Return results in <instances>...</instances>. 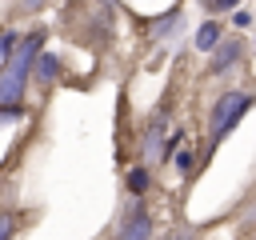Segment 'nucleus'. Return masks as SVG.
Wrapping results in <instances>:
<instances>
[{
    "label": "nucleus",
    "instance_id": "423d86ee",
    "mask_svg": "<svg viewBox=\"0 0 256 240\" xmlns=\"http://www.w3.org/2000/svg\"><path fill=\"white\" fill-rule=\"evenodd\" d=\"M216 44H220V24H200V32H196V48L200 52H216Z\"/></svg>",
    "mask_w": 256,
    "mask_h": 240
},
{
    "label": "nucleus",
    "instance_id": "f03ea898",
    "mask_svg": "<svg viewBox=\"0 0 256 240\" xmlns=\"http://www.w3.org/2000/svg\"><path fill=\"white\" fill-rule=\"evenodd\" d=\"M252 108V96L248 92H224L220 100H216V108H212V120H208V140L212 144H220L236 124H240V116Z\"/></svg>",
    "mask_w": 256,
    "mask_h": 240
},
{
    "label": "nucleus",
    "instance_id": "1a4fd4ad",
    "mask_svg": "<svg viewBox=\"0 0 256 240\" xmlns=\"http://www.w3.org/2000/svg\"><path fill=\"white\" fill-rule=\"evenodd\" d=\"M16 44H20V40H16V32H8V28H4V32H0V56L8 60V56L16 52Z\"/></svg>",
    "mask_w": 256,
    "mask_h": 240
},
{
    "label": "nucleus",
    "instance_id": "0eeeda50",
    "mask_svg": "<svg viewBox=\"0 0 256 240\" xmlns=\"http://www.w3.org/2000/svg\"><path fill=\"white\" fill-rule=\"evenodd\" d=\"M36 76L48 84V80H56L60 76V60L56 56H36Z\"/></svg>",
    "mask_w": 256,
    "mask_h": 240
},
{
    "label": "nucleus",
    "instance_id": "6e6552de",
    "mask_svg": "<svg viewBox=\"0 0 256 240\" xmlns=\"http://www.w3.org/2000/svg\"><path fill=\"white\" fill-rule=\"evenodd\" d=\"M128 188H132V192H144V188H148V172H144V168H132V172H128Z\"/></svg>",
    "mask_w": 256,
    "mask_h": 240
},
{
    "label": "nucleus",
    "instance_id": "f8f14e48",
    "mask_svg": "<svg viewBox=\"0 0 256 240\" xmlns=\"http://www.w3.org/2000/svg\"><path fill=\"white\" fill-rule=\"evenodd\" d=\"M160 240H196V236H192V228H172V232H164Z\"/></svg>",
    "mask_w": 256,
    "mask_h": 240
},
{
    "label": "nucleus",
    "instance_id": "4468645a",
    "mask_svg": "<svg viewBox=\"0 0 256 240\" xmlns=\"http://www.w3.org/2000/svg\"><path fill=\"white\" fill-rule=\"evenodd\" d=\"M20 8H28V12H32V8H44V0H20Z\"/></svg>",
    "mask_w": 256,
    "mask_h": 240
},
{
    "label": "nucleus",
    "instance_id": "ddd939ff",
    "mask_svg": "<svg viewBox=\"0 0 256 240\" xmlns=\"http://www.w3.org/2000/svg\"><path fill=\"white\" fill-rule=\"evenodd\" d=\"M232 20H236V28H248V24H252V16H248V12H236Z\"/></svg>",
    "mask_w": 256,
    "mask_h": 240
},
{
    "label": "nucleus",
    "instance_id": "39448f33",
    "mask_svg": "<svg viewBox=\"0 0 256 240\" xmlns=\"http://www.w3.org/2000/svg\"><path fill=\"white\" fill-rule=\"evenodd\" d=\"M236 60H240V40H228L224 48L216 44V56H212V72H228Z\"/></svg>",
    "mask_w": 256,
    "mask_h": 240
},
{
    "label": "nucleus",
    "instance_id": "9d476101",
    "mask_svg": "<svg viewBox=\"0 0 256 240\" xmlns=\"http://www.w3.org/2000/svg\"><path fill=\"white\" fill-rule=\"evenodd\" d=\"M192 164H196V152H192V148H184V152L176 156V168H180V172H192Z\"/></svg>",
    "mask_w": 256,
    "mask_h": 240
},
{
    "label": "nucleus",
    "instance_id": "9b49d317",
    "mask_svg": "<svg viewBox=\"0 0 256 240\" xmlns=\"http://www.w3.org/2000/svg\"><path fill=\"white\" fill-rule=\"evenodd\" d=\"M12 228H16V220L8 212H0V240H12Z\"/></svg>",
    "mask_w": 256,
    "mask_h": 240
},
{
    "label": "nucleus",
    "instance_id": "f257e3e1",
    "mask_svg": "<svg viewBox=\"0 0 256 240\" xmlns=\"http://www.w3.org/2000/svg\"><path fill=\"white\" fill-rule=\"evenodd\" d=\"M40 40H44V32L24 36V40L16 44V52L0 64V108H4L8 116L20 112L16 104L24 100V84H28V72H32V64H36V56H40Z\"/></svg>",
    "mask_w": 256,
    "mask_h": 240
},
{
    "label": "nucleus",
    "instance_id": "7ed1b4c3",
    "mask_svg": "<svg viewBox=\"0 0 256 240\" xmlns=\"http://www.w3.org/2000/svg\"><path fill=\"white\" fill-rule=\"evenodd\" d=\"M148 236H152V216L144 212L140 200H132L128 212H124V224H120V236L116 240H148Z\"/></svg>",
    "mask_w": 256,
    "mask_h": 240
},
{
    "label": "nucleus",
    "instance_id": "2eb2a0df",
    "mask_svg": "<svg viewBox=\"0 0 256 240\" xmlns=\"http://www.w3.org/2000/svg\"><path fill=\"white\" fill-rule=\"evenodd\" d=\"M240 0H212V8H236Z\"/></svg>",
    "mask_w": 256,
    "mask_h": 240
},
{
    "label": "nucleus",
    "instance_id": "20e7f679",
    "mask_svg": "<svg viewBox=\"0 0 256 240\" xmlns=\"http://www.w3.org/2000/svg\"><path fill=\"white\" fill-rule=\"evenodd\" d=\"M160 132H164V112H156V116H152V124H148V136H144V160H148V164H156V160L164 156Z\"/></svg>",
    "mask_w": 256,
    "mask_h": 240
}]
</instances>
